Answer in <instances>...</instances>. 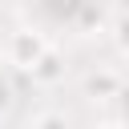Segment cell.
Listing matches in <instances>:
<instances>
[{"label":"cell","mask_w":129,"mask_h":129,"mask_svg":"<svg viewBox=\"0 0 129 129\" xmlns=\"http://www.w3.org/2000/svg\"><path fill=\"white\" fill-rule=\"evenodd\" d=\"M48 48H52V40H48L40 28H16V32H8V40H4V56H8V64L20 69V73H32L36 60H40Z\"/></svg>","instance_id":"1"},{"label":"cell","mask_w":129,"mask_h":129,"mask_svg":"<svg viewBox=\"0 0 129 129\" xmlns=\"http://www.w3.org/2000/svg\"><path fill=\"white\" fill-rule=\"evenodd\" d=\"M121 89H125V77L113 64H97L85 73V97H93V101H117Z\"/></svg>","instance_id":"2"},{"label":"cell","mask_w":129,"mask_h":129,"mask_svg":"<svg viewBox=\"0 0 129 129\" xmlns=\"http://www.w3.org/2000/svg\"><path fill=\"white\" fill-rule=\"evenodd\" d=\"M28 77H32L36 85H56V81H64V52L52 44V48L36 60V69H32Z\"/></svg>","instance_id":"3"},{"label":"cell","mask_w":129,"mask_h":129,"mask_svg":"<svg viewBox=\"0 0 129 129\" xmlns=\"http://www.w3.org/2000/svg\"><path fill=\"white\" fill-rule=\"evenodd\" d=\"M28 129H73V121L60 109H40L36 117H28Z\"/></svg>","instance_id":"4"},{"label":"cell","mask_w":129,"mask_h":129,"mask_svg":"<svg viewBox=\"0 0 129 129\" xmlns=\"http://www.w3.org/2000/svg\"><path fill=\"white\" fill-rule=\"evenodd\" d=\"M109 36H113L117 52H121V56H129V8H121V12L113 16V24H109Z\"/></svg>","instance_id":"5"},{"label":"cell","mask_w":129,"mask_h":129,"mask_svg":"<svg viewBox=\"0 0 129 129\" xmlns=\"http://www.w3.org/2000/svg\"><path fill=\"white\" fill-rule=\"evenodd\" d=\"M8 105H12V89H8V85H4V81H0V113H4V109H8Z\"/></svg>","instance_id":"6"},{"label":"cell","mask_w":129,"mask_h":129,"mask_svg":"<svg viewBox=\"0 0 129 129\" xmlns=\"http://www.w3.org/2000/svg\"><path fill=\"white\" fill-rule=\"evenodd\" d=\"M121 105H125V121H129V81H125V89H121V97H117Z\"/></svg>","instance_id":"7"},{"label":"cell","mask_w":129,"mask_h":129,"mask_svg":"<svg viewBox=\"0 0 129 129\" xmlns=\"http://www.w3.org/2000/svg\"><path fill=\"white\" fill-rule=\"evenodd\" d=\"M105 129H125V125H105Z\"/></svg>","instance_id":"8"}]
</instances>
